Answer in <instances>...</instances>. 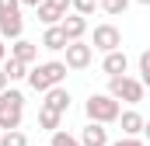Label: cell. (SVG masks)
<instances>
[{"mask_svg": "<svg viewBox=\"0 0 150 146\" xmlns=\"http://www.w3.org/2000/svg\"><path fill=\"white\" fill-rule=\"evenodd\" d=\"M35 14H38L42 25H59V21L70 14V0H42L35 7Z\"/></svg>", "mask_w": 150, "mask_h": 146, "instance_id": "cell-6", "label": "cell"}, {"mask_svg": "<svg viewBox=\"0 0 150 146\" xmlns=\"http://www.w3.org/2000/svg\"><path fill=\"white\" fill-rule=\"evenodd\" d=\"M49 146H84V143H80V136H70V132L56 129V132L49 136Z\"/></svg>", "mask_w": 150, "mask_h": 146, "instance_id": "cell-18", "label": "cell"}, {"mask_svg": "<svg viewBox=\"0 0 150 146\" xmlns=\"http://www.w3.org/2000/svg\"><path fill=\"white\" fill-rule=\"evenodd\" d=\"M101 7H105V14H112V18H119V14H126V7H129V0H105Z\"/></svg>", "mask_w": 150, "mask_h": 146, "instance_id": "cell-22", "label": "cell"}, {"mask_svg": "<svg viewBox=\"0 0 150 146\" xmlns=\"http://www.w3.org/2000/svg\"><path fill=\"white\" fill-rule=\"evenodd\" d=\"M140 4H143V7H150V0H140Z\"/></svg>", "mask_w": 150, "mask_h": 146, "instance_id": "cell-29", "label": "cell"}, {"mask_svg": "<svg viewBox=\"0 0 150 146\" xmlns=\"http://www.w3.org/2000/svg\"><path fill=\"white\" fill-rule=\"evenodd\" d=\"M42 105H49V108H56V111H63V115H67V111H70V91H67L63 84H59V87H49Z\"/></svg>", "mask_w": 150, "mask_h": 146, "instance_id": "cell-15", "label": "cell"}, {"mask_svg": "<svg viewBox=\"0 0 150 146\" xmlns=\"http://www.w3.org/2000/svg\"><path fill=\"white\" fill-rule=\"evenodd\" d=\"M0 11H21V0H0Z\"/></svg>", "mask_w": 150, "mask_h": 146, "instance_id": "cell-24", "label": "cell"}, {"mask_svg": "<svg viewBox=\"0 0 150 146\" xmlns=\"http://www.w3.org/2000/svg\"><path fill=\"white\" fill-rule=\"evenodd\" d=\"M140 80H143V87H150V49L140 52Z\"/></svg>", "mask_w": 150, "mask_h": 146, "instance_id": "cell-21", "label": "cell"}, {"mask_svg": "<svg viewBox=\"0 0 150 146\" xmlns=\"http://www.w3.org/2000/svg\"><path fill=\"white\" fill-rule=\"evenodd\" d=\"M25 35V18L21 11H0V38L14 42V38Z\"/></svg>", "mask_w": 150, "mask_h": 146, "instance_id": "cell-8", "label": "cell"}, {"mask_svg": "<svg viewBox=\"0 0 150 146\" xmlns=\"http://www.w3.org/2000/svg\"><path fill=\"white\" fill-rule=\"evenodd\" d=\"M59 122H63V111L49 108V105H42V108H38V125H42V129L56 132V129H59Z\"/></svg>", "mask_w": 150, "mask_h": 146, "instance_id": "cell-17", "label": "cell"}, {"mask_svg": "<svg viewBox=\"0 0 150 146\" xmlns=\"http://www.w3.org/2000/svg\"><path fill=\"white\" fill-rule=\"evenodd\" d=\"M67 42H70V38L63 35V28H59V25H45L42 49H49V52H63V49H67Z\"/></svg>", "mask_w": 150, "mask_h": 146, "instance_id": "cell-14", "label": "cell"}, {"mask_svg": "<svg viewBox=\"0 0 150 146\" xmlns=\"http://www.w3.org/2000/svg\"><path fill=\"white\" fill-rule=\"evenodd\" d=\"M101 70L108 73V77H122V73H129V56H126L122 49L105 52V59H101Z\"/></svg>", "mask_w": 150, "mask_h": 146, "instance_id": "cell-10", "label": "cell"}, {"mask_svg": "<svg viewBox=\"0 0 150 146\" xmlns=\"http://www.w3.org/2000/svg\"><path fill=\"white\" fill-rule=\"evenodd\" d=\"M42 0H21V7H38Z\"/></svg>", "mask_w": 150, "mask_h": 146, "instance_id": "cell-27", "label": "cell"}, {"mask_svg": "<svg viewBox=\"0 0 150 146\" xmlns=\"http://www.w3.org/2000/svg\"><path fill=\"white\" fill-rule=\"evenodd\" d=\"M143 80H136V77H129V73H122V77H108V94L119 98V101H126V105H140L143 101Z\"/></svg>", "mask_w": 150, "mask_h": 146, "instance_id": "cell-4", "label": "cell"}, {"mask_svg": "<svg viewBox=\"0 0 150 146\" xmlns=\"http://www.w3.org/2000/svg\"><path fill=\"white\" fill-rule=\"evenodd\" d=\"M143 139H150V118H147V125H143Z\"/></svg>", "mask_w": 150, "mask_h": 146, "instance_id": "cell-28", "label": "cell"}, {"mask_svg": "<svg viewBox=\"0 0 150 146\" xmlns=\"http://www.w3.org/2000/svg\"><path fill=\"white\" fill-rule=\"evenodd\" d=\"M0 66H4V73H7V77H11V84H18V80H28V70H32L28 63H21V59H14V56H7Z\"/></svg>", "mask_w": 150, "mask_h": 146, "instance_id": "cell-16", "label": "cell"}, {"mask_svg": "<svg viewBox=\"0 0 150 146\" xmlns=\"http://www.w3.org/2000/svg\"><path fill=\"white\" fill-rule=\"evenodd\" d=\"M11 56L32 66V63L38 59V42H28L25 35H21V38H14V42H11Z\"/></svg>", "mask_w": 150, "mask_h": 146, "instance_id": "cell-12", "label": "cell"}, {"mask_svg": "<svg viewBox=\"0 0 150 146\" xmlns=\"http://www.w3.org/2000/svg\"><path fill=\"white\" fill-rule=\"evenodd\" d=\"M70 7H74L77 14H84V18H91V14H94V11H98L101 4H98V0H70Z\"/></svg>", "mask_w": 150, "mask_h": 146, "instance_id": "cell-20", "label": "cell"}, {"mask_svg": "<svg viewBox=\"0 0 150 146\" xmlns=\"http://www.w3.org/2000/svg\"><path fill=\"white\" fill-rule=\"evenodd\" d=\"M108 146H147V143H143L140 136H119V139H115V143H108Z\"/></svg>", "mask_w": 150, "mask_h": 146, "instance_id": "cell-23", "label": "cell"}, {"mask_svg": "<svg viewBox=\"0 0 150 146\" xmlns=\"http://www.w3.org/2000/svg\"><path fill=\"white\" fill-rule=\"evenodd\" d=\"M0 136H4V129H0Z\"/></svg>", "mask_w": 150, "mask_h": 146, "instance_id": "cell-31", "label": "cell"}, {"mask_svg": "<svg viewBox=\"0 0 150 146\" xmlns=\"http://www.w3.org/2000/svg\"><path fill=\"white\" fill-rule=\"evenodd\" d=\"M7 87H11V77L4 73V66H0V91H7Z\"/></svg>", "mask_w": 150, "mask_h": 146, "instance_id": "cell-26", "label": "cell"}, {"mask_svg": "<svg viewBox=\"0 0 150 146\" xmlns=\"http://www.w3.org/2000/svg\"><path fill=\"white\" fill-rule=\"evenodd\" d=\"M84 111H87L91 122L112 125V122H119V115H122V105H119V98H112V94H91L84 101Z\"/></svg>", "mask_w": 150, "mask_h": 146, "instance_id": "cell-3", "label": "cell"}, {"mask_svg": "<svg viewBox=\"0 0 150 146\" xmlns=\"http://www.w3.org/2000/svg\"><path fill=\"white\" fill-rule=\"evenodd\" d=\"M94 49H98V52L122 49V32H119L115 25H98V28H94Z\"/></svg>", "mask_w": 150, "mask_h": 146, "instance_id": "cell-7", "label": "cell"}, {"mask_svg": "<svg viewBox=\"0 0 150 146\" xmlns=\"http://www.w3.org/2000/svg\"><path fill=\"white\" fill-rule=\"evenodd\" d=\"M98 4H105V0H98Z\"/></svg>", "mask_w": 150, "mask_h": 146, "instance_id": "cell-30", "label": "cell"}, {"mask_svg": "<svg viewBox=\"0 0 150 146\" xmlns=\"http://www.w3.org/2000/svg\"><path fill=\"white\" fill-rule=\"evenodd\" d=\"M7 56H11V49H7V38H0V63H4Z\"/></svg>", "mask_w": 150, "mask_h": 146, "instance_id": "cell-25", "label": "cell"}, {"mask_svg": "<svg viewBox=\"0 0 150 146\" xmlns=\"http://www.w3.org/2000/svg\"><path fill=\"white\" fill-rule=\"evenodd\" d=\"M21 118H25V94L18 87H7L0 91V129H21Z\"/></svg>", "mask_w": 150, "mask_h": 146, "instance_id": "cell-2", "label": "cell"}, {"mask_svg": "<svg viewBox=\"0 0 150 146\" xmlns=\"http://www.w3.org/2000/svg\"><path fill=\"white\" fill-rule=\"evenodd\" d=\"M80 143L84 146H108V129H105V122H91L87 118V125L80 129Z\"/></svg>", "mask_w": 150, "mask_h": 146, "instance_id": "cell-9", "label": "cell"}, {"mask_svg": "<svg viewBox=\"0 0 150 146\" xmlns=\"http://www.w3.org/2000/svg\"><path fill=\"white\" fill-rule=\"evenodd\" d=\"M67 63H59V59H49V63H38L28 70V87L38 91V94H45L49 87H59L63 80H67Z\"/></svg>", "mask_w": 150, "mask_h": 146, "instance_id": "cell-1", "label": "cell"}, {"mask_svg": "<svg viewBox=\"0 0 150 146\" xmlns=\"http://www.w3.org/2000/svg\"><path fill=\"white\" fill-rule=\"evenodd\" d=\"M63 52H67V59H63V63H67L70 70H87V66H91V59H94V45H87L84 38L67 42V49H63Z\"/></svg>", "mask_w": 150, "mask_h": 146, "instance_id": "cell-5", "label": "cell"}, {"mask_svg": "<svg viewBox=\"0 0 150 146\" xmlns=\"http://www.w3.org/2000/svg\"><path fill=\"white\" fill-rule=\"evenodd\" d=\"M59 28H63V35L70 38V42H77V38H84V35H87V18L74 11V14H67V18L59 21Z\"/></svg>", "mask_w": 150, "mask_h": 146, "instance_id": "cell-11", "label": "cell"}, {"mask_svg": "<svg viewBox=\"0 0 150 146\" xmlns=\"http://www.w3.org/2000/svg\"><path fill=\"white\" fill-rule=\"evenodd\" d=\"M0 146H28V136H25L21 129H7V132L0 136Z\"/></svg>", "mask_w": 150, "mask_h": 146, "instance_id": "cell-19", "label": "cell"}, {"mask_svg": "<svg viewBox=\"0 0 150 146\" xmlns=\"http://www.w3.org/2000/svg\"><path fill=\"white\" fill-rule=\"evenodd\" d=\"M119 125H122V136H143V125H147V118L140 115V111H122L119 115Z\"/></svg>", "mask_w": 150, "mask_h": 146, "instance_id": "cell-13", "label": "cell"}]
</instances>
